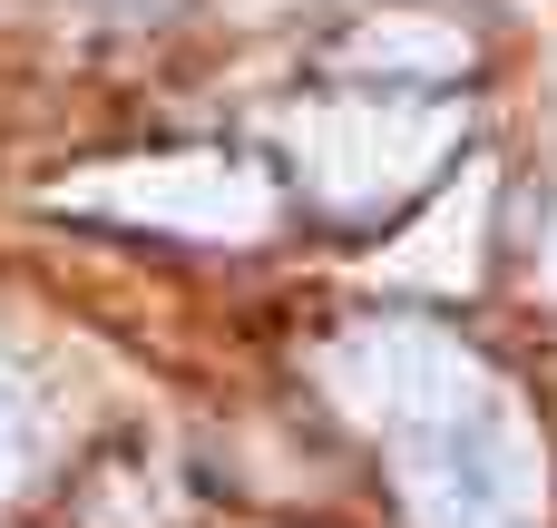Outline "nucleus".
Segmentation results:
<instances>
[{"label": "nucleus", "instance_id": "7ed1b4c3", "mask_svg": "<svg viewBox=\"0 0 557 528\" xmlns=\"http://www.w3.org/2000/svg\"><path fill=\"white\" fill-rule=\"evenodd\" d=\"M49 206L117 216V225H147V235H186V245L274 235V176L225 157V147H166V157H127V167H78V176L49 186Z\"/></svg>", "mask_w": 557, "mask_h": 528}, {"label": "nucleus", "instance_id": "20e7f679", "mask_svg": "<svg viewBox=\"0 0 557 528\" xmlns=\"http://www.w3.org/2000/svg\"><path fill=\"white\" fill-rule=\"evenodd\" d=\"M480 39L450 10H372L333 39V69L362 88H431V78H470Z\"/></svg>", "mask_w": 557, "mask_h": 528}, {"label": "nucleus", "instance_id": "f257e3e1", "mask_svg": "<svg viewBox=\"0 0 557 528\" xmlns=\"http://www.w3.org/2000/svg\"><path fill=\"white\" fill-rule=\"evenodd\" d=\"M313 372L333 412L392 451L421 528H548V451L529 402L441 323H352Z\"/></svg>", "mask_w": 557, "mask_h": 528}, {"label": "nucleus", "instance_id": "423d86ee", "mask_svg": "<svg viewBox=\"0 0 557 528\" xmlns=\"http://www.w3.org/2000/svg\"><path fill=\"white\" fill-rule=\"evenodd\" d=\"M108 10H176V0H108Z\"/></svg>", "mask_w": 557, "mask_h": 528}, {"label": "nucleus", "instance_id": "39448f33", "mask_svg": "<svg viewBox=\"0 0 557 528\" xmlns=\"http://www.w3.org/2000/svg\"><path fill=\"white\" fill-rule=\"evenodd\" d=\"M29 441H39V412H29V392L0 372V500L20 490V470H29Z\"/></svg>", "mask_w": 557, "mask_h": 528}, {"label": "nucleus", "instance_id": "f03ea898", "mask_svg": "<svg viewBox=\"0 0 557 528\" xmlns=\"http://www.w3.org/2000/svg\"><path fill=\"white\" fill-rule=\"evenodd\" d=\"M274 137L294 147V167H304V186H313L323 216H382V206L421 196V186L450 167V147L470 137V118H460V108H411V98L362 88V98L284 108Z\"/></svg>", "mask_w": 557, "mask_h": 528}]
</instances>
